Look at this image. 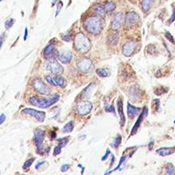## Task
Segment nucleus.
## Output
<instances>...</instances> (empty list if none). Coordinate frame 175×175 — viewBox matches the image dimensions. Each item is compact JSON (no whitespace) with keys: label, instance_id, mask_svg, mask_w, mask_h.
Instances as JSON below:
<instances>
[{"label":"nucleus","instance_id":"nucleus-1","mask_svg":"<svg viewBox=\"0 0 175 175\" xmlns=\"http://www.w3.org/2000/svg\"><path fill=\"white\" fill-rule=\"evenodd\" d=\"M84 27L88 33L98 35L103 30V22L98 16H91L84 21Z\"/></svg>","mask_w":175,"mask_h":175},{"label":"nucleus","instance_id":"nucleus-2","mask_svg":"<svg viewBox=\"0 0 175 175\" xmlns=\"http://www.w3.org/2000/svg\"><path fill=\"white\" fill-rule=\"evenodd\" d=\"M74 49L81 54L87 53L91 49V42L89 38L82 33L76 34L75 38H74Z\"/></svg>","mask_w":175,"mask_h":175},{"label":"nucleus","instance_id":"nucleus-3","mask_svg":"<svg viewBox=\"0 0 175 175\" xmlns=\"http://www.w3.org/2000/svg\"><path fill=\"white\" fill-rule=\"evenodd\" d=\"M59 98H60L59 95H55L53 97H51V98H46V99H40L37 98V97H32L30 98V103L32 105L38 107V108L45 109L51 105H53L55 103H57L58 100H59Z\"/></svg>","mask_w":175,"mask_h":175},{"label":"nucleus","instance_id":"nucleus-4","mask_svg":"<svg viewBox=\"0 0 175 175\" xmlns=\"http://www.w3.org/2000/svg\"><path fill=\"white\" fill-rule=\"evenodd\" d=\"M44 138V131L42 129L37 128L34 131V144L36 145L37 148V153L38 154H42L43 153V142Z\"/></svg>","mask_w":175,"mask_h":175},{"label":"nucleus","instance_id":"nucleus-5","mask_svg":"<svg viewBox=\"0 0 175 175\" xmlns=\"http://www.w3.org/2000/svg\"><path fill=\"white\" fill-rule=\"evenodd\" d=\"M57 50H56V47H55V44L53 43V40H50L49 42V44H47V46L44 48V59H46L48 61L55 59V58H57L58 57Z\"/></svg>","mask_w":175,"mask_h":175},{"label":"nucleus","instance_id":"nucleus-6","mask_svg":"<svg viewBox=\"0 0 175 175\" xmlns=\"http://www.w3.org/2000/svg\"><path fill=\"white\" fill-rule=\"evenodd\" d=\"M45 69L48 72L55 74V75H57V74H60L63 72V67L55 59L48 61V63L45 65Z\"/></svg>","mask_w":175,"mask_h":175},{"label":"nucleus","instance_id":"nucleus-7","mask_svg":"<svg viewBox=\"0 0 175 175\" xmlns=\"http://www.w3.org/2000/svg\"><path fill=\"white\" fill-rule=\"evenodd\" d=\"M33 86L38 94H41V95H48V94H50V88L40 79H35L33 82Z\"/></svg>","mask_w":175,"mask_h":175},{"label":"nucleus","instance_id":"nucleus-8","mask_svg":"<svg viewBox=\"0 0 175 175\" xmlns=\"http://www.w3.org/2000/svg\"><path fill=\"white\" fill-rule=\"evenodd\" d=\"M139 21V15L134 11H128L125 15V25L127 27H134Z\"/></svg>","mask_w":175,"mask_h":175},{"label":"nucleus","instance_id":"nucleus-9","mask_svg":"<svg viewBox=\"0 0 175 175\" xmlns=\"http://www.w3.org/2000/svg\"><path fill=\"white\" fill-rule=\"evenodd\" d=\"M92 109V104L90 101H80L78 103L76 109L78 114L80 115H86L91 112Z\"/></svg>","mask_w":175,"mask_h":175},{"label":"nucleus","instance_id":"nucleus-10","mask_svg":"<svg viewBox=\"0 0 175 175\" xmlns=\"http://www.w3.org/2000/svg\"><path fill=\"white\" fill-rule=\"evenodd\" d=\"M138 47V43L136 41L131 40L128 41L123 45L122 47V52L126 57H132L135 53L136 50Z\"/></svg>","mask_w":175,"mask_h":175},{"label":"nucleus","instance_id":"nucleus-11","mask_svg":"<svg viewBox=\"0 0 175 175\" xmlns=\"http://www.w3.org/2000/svg\"><path fill=\"white\" fill-rule=\"evenodd\" d=\"M21 112L23 113V114H27V115H29L31 116H33V117L36 119L38 121H39V122H43L44 121V119H45L44 112L38 111V110L33 109L27 108V109H22Z\"/></svg>","mask_w":175,"mask_h":175},{"label":"nucleus","instance_id":"nucleus-12","mask_svg":"<svg viewBox=\"0 0 175 175\" xmlns=\"http://www.w3.org/2000/svg\"><path fill=\"white\" fill-rule=\"evenodd\" d=\"M92 67V61L88 58H82L77 61V67L80 72L82 73H88Z\"/></svg>","mask_w":175,"mask_h":175},{"label":"nucleus","instance_id":"nucleus-13","mask_svg":"<svg viewBox=\"0 0 175 175\" xmlns=\"http://www.w3.org/2000/svg\"><path fill=\"white\" fill-rule=\"evenodd\" d=\"M123 17L124 16H123V14L121 12H118L117 14L115 15V17H114V19H113V21L111 22V28L114 31L118 30V29H120V27H121Z\"/></svg>","mask_w":175,"mask_h":175},{"label":"nucleus","instance_id":"nucleus-14","mask_svg":"<svg viewBox=\"0 0 175 175\" xmlns=\"http://www.w3.org/2000/svg\"><path fill=\"white\" fill-rule=\"evenodd\" d=\"M147 115H148V109H147V107H145L144 109L143 110V113H142V114H140V115H139V117H138V119L137 122L135 123V125H134V126H133V128H132V132H131V135H133V134L136 133V132H137L138 127H139V126H140V124L142 123L143 119H144V117H146Z\"/></svg>","mask_w":175,"mask_h":175},{"label":"nucleus","instance_id":"nucleus-15","mask_svg":"<svg viewBox=\"0 0 175 175\" xmlns=\"http://www.w3.org/2000/svg\"><path fill=\"white\" fill-rule=\"evenodd\" d=\"M73 55L71 51H65V52H61L58 54L57 59L61 63H69L72 60Z\"/></svg>","mask_w":175,"mask_h":175},{"label":"nucleus","instance_id":"nucleus-16","mask_svg":"<svg viewBox=\"0 0 175 175\" xmlns=\"http://www.w3.org/2000/svg\"><path fill=\"white\" fill-rule=\"evenodd\" d=\"M117 109H118V114L120 115V118H121V126H123L125 125V115H124V110H123V101L119 98V100L117 101Z\"/></svg>","mask_w":175,"mask_h":175},{"label":"nucleus","instance_id":"nucleus-17","mask_svg":"<svg viewBox=\"0 0 175 175\" xmlns=\"http://www.w3.org/2000/svg\"><path fill=\"white\" fill-rule=\"evenodd\" d=\"M175 152V147H165L161 148L156 150V153L159 154L161 156H167Z\"/></svg>","mask_w":175,"mask_h":175},{"label":"nucleus","instance_id":"nucleus-18","mask_svg":"<svg viewBox=\"0 0 175 175\" xmlns=\"http://www.w3.org/2000/svg\"><path fill=\"white\" fill-rule=\"evenodd\" d=\"M96 87V85L95 83H91L90 85H88L85 89L83 90V92H81V96L82 98H89V97L92 95V93L93 92V90L95 89Z\"/></svg>","mask_w":175,"mask_h":175},{"label":"nucleus","instance_id":"nucleus-19","mask_svg":"<svg viewBox=\"0 0 175 175\" xmlns=\"http://www.w3.org/2000/svg\"><path fill=\"white\" fill-rule=\"evenodd\" d=\"M140 110H141L140 108H137V107L132 106V104H130V103H127V114L131 119L134 118L140 112Z\"/></svg>","mask_w":175,"mask_h":175},{"label":"nucleus","instance_id":"nucleus-20","mask_svg":"<svg viewBox=\"0 0 175 175\" xmlns=\"http://www.w3.org/2000/svg\"><path fill=\"white\" fill-rule=\"evenodd\" d=\"M94 9H95V12L98 15H99L100 16L104 17L106 14V10L104 8V5H103L102 4H98L94 6Z\"/></svg>","mask_w":175,"mask_h":175},{"label":"nucleus","instance_id":"nucleus-21","mask_svg":"<svg viewBox=\"0 0 175 175\" xmlns=\"http://www.w3.org/2000/svg\"><path fill=\"white\" fill-rule=\"evenodd\" d=\"M54 80L56 81L57 85L60 87H65L66 85H67V82H66V80L64 79V78L61 76V75H59V74H57L54 77Z\"/></svg>","mask_w":175,"mask_h":175},{"label":"nucleus","instance_id":"nucleus-22","mask_svg":"<svg viewBox=\"0 0 175 175\" xmlns=\"http://www.w3.org/2000/svg\"><path fill=\"white\" fill-rule=\"evenodd\" d=\"M118 41H119V35L117 33H114L109 35V44H111L112 46H115V45L117 44Z\"/></svg>","mask_w":175,"mask_h":175},{"label":"nucleus","instance_id":"nucleus-23","mask_svg":"<svg viewBox=\"0 0 175 175\" xmlns=\"http://www.w3.org/2000/svg\"><path fill=\"white\" fill-rule=\"evenodd\" d=\"M154 3V0H143L142 1V9L144 12L150 10L152 4Z\"/></svg>","mask_w":175,"mask_h":175},{"label":"nucleus","instance_id":"nucleus-24","mask_svg":"<svg viewBox=\"0 0 175 175\" xmlns=\"http://www.w3.org/2000/svg\"><path fill=\"white\" fill-rule=\"evenodd\" d=\"M104 8H105L106 12H112L113 10H115V9L116 5H115L113 2H111V1H108V2H106V3H105Z\"/></svg>","mask_w":175,"mask_h":175},{"label":"nucleus","instance_id":"nucleus-25","mask_svg":"<svg viewBox=\"0 0 175 175\" xmlns=\"http://www.w3.org/2000/svg\"><path fill=\"white\" fill-rule=\"evenodd\" d=\"M74 130V121H69V123L64 126V127L63 128V132H71Z\"/></svg>","mask_w":175,"mask_h":175},{"label":"nucleus","instance_id":"nucleus-26","mask_svg":"<svg viewBox=\"0 0 175 175\" xmlns=\"http://www.w3.org/2000/svg\"><path fill=\"white\" fill-rule=\"evenodd\" d=\"M166 173L168 175H173L175 174V170H174V167L173 164L171 163H167L166 166Z\"/></svg>","mask_w":175,"mask_h":175},{"label":"nucleus","instance_id":"nucleus-27","mask_svg":"<svg viewBox=\"0 0 175 175\" xmlns=\"http://www.w3.org/2000/svg\"><path fill=\"white\" fill-rule=\"evenodd\" d=\"M96 73L99 77H101V78H106L108 76V72L103 69H98L96 70Z\"/></svg>","mask_w":175,"mask_h":175},{"label":"nucleus","instance_id":"nucleus-28","mask_svg":"<svg viewBox=\"0 0 175 175\" xmlns=\"http://www.w3.org/2000/svg\"><path fill=\"white\" fill-rule=\"evenodd\" d=\"M33 161H34V158H30V159H28L27 161H26V162L23 165V169L24 170L28 169V168L31 167V165L33 164Z\"/></svg>","mask_w":175,"mask_h":175},{"label":"nucleus","instance_id":"nucleus-29","mask_svg":"<svg viewBox=\"0 0 175 175\" xmlns=\"http://www.w3.org/2000/svg\"><path fill=\"white\" fill-rule=\"evenodd\" d=\"M121 143V136H117L116 138L114 140V142H113L112 145H113V147H114V148H117Z\"/></svg>","mask_w":175,"mask_h":175},{"label":"nucleus","instance_id":"nucleus-30","mask_svg":"<svg viewBox=\"0 0 175 175\" xmlns=\"http://www.w3.org/2000/svg\"><path fill=\"white\" fill-rule=\"evenodd\" d=\"M63 3L61 2V1H59L57 3V12H56V17L58 15H59V13L61 12V8H63Z\"/></svg>","mask_w":175,"mask_h":175},{"label":"nucleus","instance_id":"nucleus-31","mask_svg":"<svg viewBox=\"0 0 175 175\" xmlns=\"http://www.w3.org/2000/svg\"><path fill=\"white\" fill-rule=\"evenodd\" d=\"M105 110H106V112L112 113V114H114L115 115V107H114V105H113V104H111L110 106L105 107Z\"/></svg>","mask_w":175,"mask_h":175},{"label":"nucleus","instance_id":"nucleus-32","mask_svg":"<svg viewBox=\"0 0 175 175\" xmlns=\"http://www.w3.org/2000/svg\"><path fill=\"white\" fill-rule=\"evenodd\" d=\"M58 141H59V145H61V146L63 148L67 144V142H69V138H67V137L63 138L61 139H59Z\"/></svg>","mask_w":175,"mask_h":175},{"label":"nucleus","instance_id":"nucleus-33","mask_svg":"<svg viewBox=\"0 0 175 175\" xmlns=\"http://www.w3.org/2000/svg\"><path fill=\"white\" fill-rule=\"evenodd\" d=\"M125 160H126V156H125V155H123V156H121V160H120V162H119V165H118V166H117V167H115V169H114V170H113V171H110V172H108V173H106V174H107V173H112V172H114V171H115V170H118V169H119V168H120V167H121V164H122V162H123V161H124Z\"/></svg>","mask_w":175,"mask_h":175},{"label":"nucleus","instance_id":"nucleus-34","mask_svg":"<svg viewBox=\"0 0 175 175\" xmlns=\"http://www.w3.org/2000/svg\"><path fill=\"white\" fill-rule=\"evenodd\" d=\"M61 149H63V147L61 146V145L58 144L57 146H56L54 148V155H59L61 152Z\"/></svg>","mask_w":175,"mask_h":175},{"label":"nucleus","instance_id":"nucleus-35","mask_svg":"<svg viewBox=\"0 0 175 175\" xmlns=\"http://www.w3.org/2000/svg\"><path fill=\"white\" fill-rule=\"evenodd\" d=\"M14 22H15V20H14V19H9V20L6 21V22H5V27H6V28L11 27H12V25L14 24Z\"/></svg>","mask_w":175,"mask_h":175},{"label":"nucleus","instance_id":"nucleus-36","mask_svg":"<svg viewBox=\"0 0 175 175\" xmlns=\"http://www.w3.org/2000/svg\"><path fill=\"white\" fill-rule=\"evenodd\" d=\"M46 80H47V82L49 83V84H50V85H52V86H57V83H56V81L54 80V78H51L50 76H46Z\"/></svg>","mask_w":175,"mask_h":175},{"label":"nucleus","instance_id":"nucleus-37","mask_svg":"<svg viewBox=\"0 0 175 175\" xmlns=\"http://www.w3.org/2000/svg\"><path fill=\"white\" fill-rule=\"evenodd\" d=\"M61 38H63V39L64 40V41H66V42H69L70 40H71V34L69 33H67V34H63V36H61Z\"/></svg>","mask_w":175,"mask_h":175},{"label":"nucleus","instance_id":"nucleus-38","mask_svg":"<svg viewBox=\"0 0 175 175\" xmlns=\"http://www.w3.org/2000/svg\"><path fill=\"white\" fill-rule=\"evenodd\" d=\"M174 20H175V4L173 5V15H171L170 19L168 20V23H172V22H173Z\"/></svg>","mask_w":175,"mask_h":175},{"label":"nucleus","instance_id":"nucleus-39","mask_svg":"<svg viewBox=\"0 0 175 175\" xmlns=\"http://www.w3.org/2000/svg\"><path fill=\"white\" fill-rule=\"evenodd\" d=\"M165 36H166V38H167V39L171 42V43H173V42H174V40H173V36H172V35H171V33H168V32H167V33H165Z\"/></svg>","mask_w":175,"mask_h":175},{"label":"nucleus","instance_id":"nucleus-40","mask_svg":"<svg viewBox=\"0 0 175 175\" xmlns=\"http://www.w3.org/2000/svg\"><path fill=\"white\" fill-rule=\"evenodd\" d=\"M69 167H70V166L69 165H67V164L63 165V166L61 167V172H67V170L69 169Z\"/></svg>","mask_w":175,"mask_h":175},{"label":"nucleus","instance_id":"nucleus-41","mask_svg":"<svg viewBox=\"0 0 175 175\" xmlns=\"http://www.w3.org/2000/svg\"><path fill=\"white\" fill-rule=\"evenodd\" d=\"M5 115L4 114H2L1 115V117H0V125H2L3 123L4 122V121H5Z\"/></svg>","mask_w":175,"mask_h":175},{"label":"nucleus","instance_id":"nucleus-42","mask_svg":"<svg viewBox=\"0 0 175 175\" xmlns=\"http://www.w3.org/2000/svg\"><path fill=\"white\" fill-rule=\"evenodd\" d=\"M109 154H110V150H107L106 153H105V155H104V156H103V157H102V161H105L106 159H107V157H108Z\"/></svg>","mask_w":175,"mask_h":175},{"label":"nucleus","instance_id":"nucleus-43","mask_svg":"<svg viewBox=\"0 0 175 175\" xmlns=\"http://www.w3.org/2000/svg\"><path fill=\"white\" fill-rule=\"evenodd\" d=\"M44 163H45V161H42V162H39V163H38V164L36 165V167H35V168H37V169H38V167H39L40 166H42V165H43V164H44Z\"/></svg>","mask_w":175,"mask_h":175},{"label":"nucleus","instance_id":"nucleus-44","mask_svg":"<svg viewBox=\"0 0 175 175\" xmlns=\"http://www.w3.org/2000/svg\"><path fill=\"white\" fill-rule=\"evenodd\" d=\"M27 28H25V33H24V40H27Z\"/></svg>","mask_w":175,"mask_h":175},{"label":"nucleus","instance_id":"nucleus-45","mask_svg":"<svg viewBox=\"0 0 175 175\" xmlns=\"http://www.w3.org/2000/svg\"><path fill=\"white\" fill-rule=\"evenodd\" d=\"M153 146H154V142L153 141H151V144H149V150H152L153 149Z\"/></svg>","mask_w":175,"mask_h":175},{"label":"nucleus","instance_id":"nucleus-46","mask_svg":"<svg viewBox=\"0 0 175 175\" xmlns=\"http://www.w3.org/2000/svg\"><path fill=\"white\" fill-rule=\"evenodd\" d=\"M114 161H115V156L114 155H112V159H111V163H110V167H112V165H113V163H114Z\"/></svg>","mask_w":175,"mask_h":175},{"label":"nucleus","instance_id":"nucleus-47","mask_svg":"<svg viewBox=\"0 0 175 175\" xmlns=\"http://www.w3.org/2000/svg\"><path fill=\"white\" fill-rule=\"evenodd\" d=\"M56 2H57V0H53V1H52V4H51V6H52V7L55 5V4H56Z\"/></svg>","mask_w":175,"mask_h":175},{"label":"nucleus","instance_id":"nucleus-48","mask_svg":"<svg viewBox=\"0 0 175 175\" xmlns=\"http://www.w3.org/2000/svg\"><path fill=\"white\" fill-rule=\"evenodd\" d=\"M174 124H175V121H174Z\"/></svg>","mask_w":175,"mask_h":175}]
</instances>
